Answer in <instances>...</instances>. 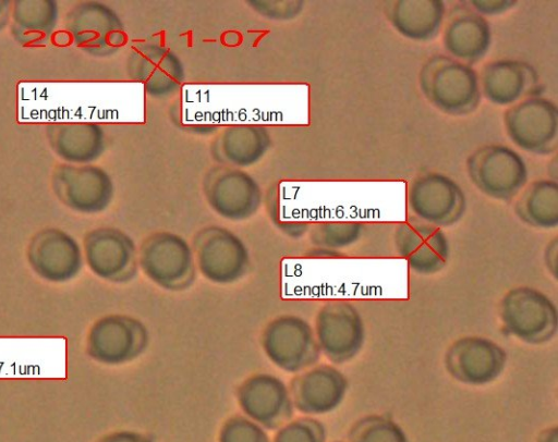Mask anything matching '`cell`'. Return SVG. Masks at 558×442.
<instances>
[{
	"instance_id": "obj_25",
	"label": "cell",
	"mask_w": 558,
	"mask_h": 442,
	"mask_svg": "<svg viewBox=\"0 0 558 442\" xmlns=\"http://www.w3.org/2000/svg\"><path fill=\"white\" fill-rule=\"evenodd\" d=\"M47 138L57 156L70 164H92L106 150L105 131L93 122L50 124Z\"/></svg>"
},
{
	"instance_id": "obj_3",
	"label": "cell",
	"mask_w": 558,
	"mask_h": 442,
	"mask_svg": "<svg viewBox=\"0 0 558 442\" xmlns=\"http://www.w3.org/2000/svg\"><path fill=\"white\" fill-rule=\"evenodd\" d=\"M470 182L485 196L513 200L529 181V169L523 156L504 144H489L475 149L466 159Z\"/></svg>"
},
{
	"instance_id": "obj_19",
	"label": "cell",
	"mask_w": 558,
	"mask_h": 442,
	"mask_svg": "<svg viewBox=\"0 0 558 442\" xmlns=\"http://www.w3.org/2000/svg\"><path fill=\"white\" fill-rule=\"evenodd\" d=\"M293 407L303 416H323L343 403L349 380L332 364H316L299 373L288 384Z\"/></svg>"
},
{
	"instance_id": "obj_4",
	"label": "cell",
	"mask_w": 558,
	"mask_h": 442,
	"mask_svg": "<svg viewBox=\"0 0 558 442\" xmlns=\"http://www.w3.org/2000/svg\"><path fill=\"white\" fill-rule=\"evenodd\" d=\"M499 316L505 330L530 345H542L555 339L558 331V309L542 291L520 285L501 298Z\"/></svg>"
},
{
	"instance_id": "obj_7",
	"label": "cell",
	"mask_w": 558,
	"mask_h": 442,
	"mask_svg": "<svg viewBox=\"0 0 558 442\" xmlns=\"http://www.w3.org/2000/svg\"><path fill=\"white\" fill-rule=\"evenodd\" d=\"M260 345L267 359L287 373H299L320 359V352L308 320L298 315H281L264 328Z\"/></svg>"
},
{
	"instance_id": "obj_12",
	"label": "cell",
	"mask_w": 558,
	"mask_h": 442,
	"mask_svg": "<svg viewBox=\"0 0 558 442\" xmlns=\"http://www.w3.org/2000/svg\"><path fill=\"white\" fill-rule=\"evenodd\" d=\"M64 26L77 47L96 57L116 53L128 39L118 13L102 2L77 3L66 13Z\"/></svg>"
},
{
	"instance_id": "obj_20",
	"label": "cell",
	"mask_w": 558,
	"mask_h": 442,
	"mask_svg": "<svg viewBox=\"0 0 558 442\" xmlns=\"http://www.w3.org/2000/svg\"><path fill=\"white\" fill-rule=\"evenodd\" d=\"M26 257L32 270L52 283L75 279L85 263L80 243L59 229H45L35 234L27 246Z\"/></svg>"
},
{
	"instance_id": "obj_36",
	"label": "cell",
	"mask_w": 558,
	"mask_h": 442,
	"mask_svg": "<svg viewBox=\"0 0 558 442\" xmlns=\"http://www.w3.org/2000/svg\"><path fill=\"white\" fill-rule=\"evenodd\" d=\"M557 238L555 237L551 240L545 249L544 253V261L546 265V268L548 272L553 275L554 279L557 278V258H558V243Z\"/></svg>"
},
{
	"instance_id": "obj_11",
	"label": "cell",
	"mask_w": 558,
	"mask_h": 442,
	"mask_svg": "<svg viewBox=\"0 0 558 442\" xmlns=\"http://www.w3.org/2000/svg\"><path fill=\"white\" fill-rule=\"evenodd\" d=\"M146 326L128 315H107L88 330L86 351L90 358L106 366H121L138 358L147 348Z\"/></svg>"
},
{
	"instance_id": "obj_1",
	"label": "cell",
	"mask_w": 558,
	"mask_h": 442,
	"mask_svg": "<svg viewBox=\"0 0 558 442\" xmlns=\"http://www.w3.org/2000/svg\"><path fill=\"white\" fill-rule=\"evenodd\" d=\"M418 87L434 108L452 116L469 115L482 102L476 70L447 54H434L423 63Z\"/></svg>"
},
{
	"instance_id": "obj_35",
	"label": "cell",
	"mask_w": 558,
	"mask_h": 442,
	"mask_svg": "<svg viewBox=\"0 0 558 442\" xmlns=\"http://www.w3.org/2000/svg\"><path fill=\"white\" fill-rule=\"evenodd\" d=\"M97 442H155L149 435L134 430H119L107 433Z\"/></svg>"
},
{
	"instance_id": "obj_14",
	"label": "cell",
	"mask_w": 558,
	"mask_h": 442,
	"mask_svg": "<svg viewBox=\"0 0 558 442\" xmlns=\"http://www.w3.org/2000/svg\"><path fill=\"white\" fill-rule=\"evenodd\" d=\"M126 74L153 99H170L185 85V69L169 48L156 42L135 46L126 59Z\"/></svg>"
},
{
	"instance_id": "obj_23",
	"label": "cell",
	"mask_w": 558,
	"mask_h": 442,
	"mask_svg": "<svg viewBox=\"0 0 558 442\" xmlns=\"http://www.w3.org/2000/svg\"><path fill=\"white\" fill-rule=\"evenodd\" d=\"M271 144L270 132L265 125L231 124L218 132L210 150L219 164L245 170L257 164Z\"/></svg>"
},
{
	"instance_id": "obj_28",
	"label": "cell",
	"mask_w": 558,
	"mask_h": 442,
	"mask_svg": "<svg viewBox=\"0 0 558 442\" xmlns=\"http://www.w3.org/2000/svg\"><path fill=\"white\" fill-rule=\"evenodd\" d=\"M367 224L360 221H317L307 232L312 247L343 251L355 246L366 235Z\"/></svg>"
},
{
	"instance_id": "obj_37",
	"label": "cell",
	"mask_w": 558,
	"mask_h": 442,
	"mask_svg": "<svg viewBox=\"0 0 558 442\" xmlns=\"http://www.w3.org/2000/svg\"><path fill=\"white\" fill-rule=\"evenodd\" d=\"M12 5L9 1H0V30L11 22Z\"/></svg>"
},
{
	"instance_id": "obj_29",
	"label": "cell",
	"mask_w": 558,
	"mask_h": 442,
	"mask_svg": "<svg viewBox=\"0 0 558 442\" xmlns=\"http://www.w3.org/2000/svg\"><path fill=\"white\" fill-rule=\"evenodd\" d=\"M349 442H409L399 423L385 415H367L349 430Z\"/></svg>"
},
{
	"instance_id": "obj_10",
	"label": "cell",
	"mask_w": 558,
	"mask_h": 442,
	"mask_svg": "<svg viewBox=\"0 0 558 442\" xmlns=\"http://www.w3.org/2000/svg\"><path fill=\"white\" fill-rule=\"evenodd\" d=\"M407 206L411 217L444 230L463 218L466 197L452 177L441 172H426L409 183Z\"/></svg>"
},
{
	"instance_id": "obj_32",
	"label": "cell",
	"mask_w": 558,
	"mask_h": 442,
	"mask_svg": "<svg viewBox=\"0 0 558 442\" xmlns=\"http://www.w3.org/2000/svg\"><path fill=\"white\" fill-rule=\"evenodd\" d=\"M277 187L272 186L268 189L265 196V205L267 209L268 217L272 223L280 220L283 217V221L279 225L278 230L291 237V238H300L307 235V232L311 226V222L308 221H289L288 216L284 210L280 211L277 208Z\"/></svg>"
},
{
	"instance_id": "obj_17",
	"label": "cell",
	"mask_w": 558,
	"mask_h": 442,
	"mask_svg": "<svg viewBox=\"0 0 558 442\" xmlns=\"http://www.w3.org/2000/svg\"><path fill=\"white\" fill-rule=\"evenodd\" d=\"M235 395L242 415L267 431H275L293 418L289 386L277 375L255 372L242 381Z\"/></svg>"
},
{
	"instance_id": "obj_9",
	"label": "cell",
	"mask_w": 558,
	"mask_h": 442,
	"mask_svg": "<svg viewBox=\"0 0 558 442\" xmlns=\"http://www.w3.org/2000/svg\"><path fill=\"white\" fill-rule=\"evenodd\" d=\"M202 188L209 208L228 221L251 219L264 201L257 180L243 169L228 165L210 168L204 176Z\"/></svg>"
},
{
	"instance_id": "obj_39",
	"label": "cell",
	"mask_w": 558,
	"mask_h": 442,
	"mask_svg": "<svg viewBox=\"0 0 558 442\" xmlns=\"http://www.w3.org/2000/svg\"><path fill=\"white\" fill-rule=\"evenodd\" d=\"M335 442H340V441H335Z\"/></svg>"
},
{
	"instance_id": "obj_30",
	"label": "cell",
	"mask_w": 558,
	"mask_h": 442,
	"mask_svg": "<svg viewBox=\"0 0 558 442\" xmlns=\"http://www.w3.org/2000/svg\"><path fill=\"white\" fill-rule=\"evenodd\" d=\"M327 429L316 417L292 418L275 430L271 442H326Z\"/></svg>"
},
{
	"instance_id": "obj_24",
	"label": "cell",
	"mask_w": 558,
	"mask_h": 442,
	"mask_svg": "<svg viewBox=\"0 0 558 442\" xmlns=\"http://www.w3.org/2000/svg\"><path fill=\"white\" fill-rule=\"evenodd\" d=\"M390 25L404 38L429 42L441 33L446 3L441 0H397L386 7Z\"/></svg>"
},
{
	"instance_id": "obj_16",
	"label": "cell",
	"mask_w": 558,
	"mask_h": 442,
	"mask_svg": "<svg viewBox=\"0 0 558 442\" xmlns=\"http://www.w3.org/2000/svg\"><path fill=\"white\" fill-rule=\"evenodd\" d=\"M52 188L68 208L97 214L109 208L114 197L110 174L94 164H62L53 173Z\"/></svg>"
},
{
	"instance_id": "obj_6",
	"label": "cell",
	"mask_w": 558,
	"mask_h": 442,
	"mask_svg": "<svg viewBox=\"0 0 558 442\" xmlns=\"http://www.w3.org/2000/svg\"><path fill=\"white\" fill-rule=\"evenodd\" d=\"M314 333L320 354L332 365L353 360L366 342L360 310L347 299H330L316 312Z\"/></svg>"
},
{
	"instance_id": "obj_8",
	"label": "cell",
	"mask_w": 558,
	"mask_h": 442,
	"mask_svg": "<svg viewBox=\"0 0 558 442\" xmlns=\"http://www.w3.org/2000/svg\"><path fill=\"white\" fill-rule=\"evenodd\" d=\"M504 126L510 142L534 156H549L558 145V108L544 97L523 98L507 108Z\"/></svg>"
},
{
	"instance_id": "obj_33",
	"label": "cell",
	"mask_w": 558,
	"mask_h": 442,
	"mask_svg": "<svg viewBox=\"0 0 558 442\" xmlns=\"http://www.w3.org/2000/svg\"><path fill=\"white\" fill-rule=\"evenodd\" d=\"M257 13L271 20H291L296 17L303 10L302 1H250Z\"/></svg>"
},
{
	"instance_id": "obj_15",
	"label": "cell",
	"mask_w": 558,
	"mask_h": 442,
	"mask_svg": "<svg viewBox=\"0 0 558 442\" xmlns=\"http://www.w3.org/2000/svg\"><path fill=\"white\" fill-rule=\"evenodd\" d=\"M507 352L495 341L465 335L453 341L444 355V366L456 381L472 386L495 382L507 367Z\"/></svg>"
},
{
	"instance_id": "obj_34",
	"label": "cell",
	"mask_w": 558,
	"mask_h": 442,
	"mask_svg": "<svg viewBox=\"0 0 558 442\" xmlns=\"http://www.w3.org/2000/svg\"><path fill=\"white\" fill-rule=\"evenodd\" d=\"M517 1L510 0H473L471 8L483 17L501 15L517 5Z\"/></svg>"
},
{
	"instance_id": "obj_2",
	"label": "cell",
	"mask_w": 558,
	"mask_h": 442,
	"mask_svg": "<svg viewBox=\"0 0 558 442\" xmlns=\"http://www.w3.org/2000/svg\"><path fill=\"white\" fill-rule=\"evenodd\" d=\"M138 268L155 285L171 292L189 288L197 274L191 243L169 231L151 233L142 241Z\"/></svg>"
},
{
	"instance_id": "obj_26",
	"label": "cell",
	"mask_w": 558,
	"mask_h": 442,
	"mask_svg": "<svg viewBox=\"0 0 558 442\" xmlns=\"http://www.w3.org/2000/svg\"><path fill=\"white\" fill-rule=\"evenodd\" d=\"M59 21L56 1H15L11 13V32L24 45H45L53 35Z\"/></svg>"
},
{
	"instance_id": "obj_38",
	"label": "cell",
	"mask_w": 558,
	"mask_h": 442,
	"mask_svg": "<svg viewBox=\"0 0 558 442\" xmlns=\"http://www.w3.org/2000/svg\"><path fill=\"white\" fill-rule=\"evenodd\" d=\"M537 442H558V429L556 426L543 430L537 438Z\"/></svg>"
},
{
	"instance_id": "obj_13",
	"label": "cell",
	"mask_w": 558,
	"mask_h": 442,
	"mask_svg": "<svg viewBox=\"0 0 558 442\" xmlns=\"http://www.w3.org/2000/svg\"><path fill=\"white\" fill-rule=\"evenodd\" d=\"M84 262L99 279L123 284L138 273V249L133 238L117 228H97L83 242Z\"/></svg>"
},
{
	"instance_id": "obj_5",
	"label": "cell",
	"mask_w": 558,
	"mask_h": 442,
	"mask_svg": "<svg viewBox=\"0 0 558 442\" xmlns=\"http://www.w3.org/2000/svg\"><path fill=\"white\" fill-rule=\"evenodd\" d=\"M197 272L210 283L230 285L242 280L251 267L244 241L233 231L216 224L202 228L191 243Z\"/></svg>"
},
{
	"instance_id": "obj_18",
	"label": "cell",
	"mask_w": 558,
	"mask_h": 442,
	"mask_svg": "<svg viewBox=\"0 0 558 442\" xmlns=\"http://www.w3.org/2000/svg\"><path fill=\"white\" fill-rule=\"evenodd\" d=\"M392 245L409 268L421 275L441 271L449 260L450 245L445 231L413 217L397 224Z\"/></svg>"
},
{
	"instance_id": "obj_27",
	"label": "cell",
	"mask_w": 558,
	"mask_h": 442,
	"mask_svg": "<svg viewBox=\"0 0 558 442\" xmlns=\"http://www.w3.org/2000/svg\"><path fill=\"white\" fill-rule=\"evenodd\" d=\"M514 213L526 225L550 230L558 226V184L553 179L527 183L515 197Z\"/></svg>"
},
{
	"instance_id": "obj_21",
	"label": "cell",
	"mask_w": 558,
	"mask_h": 442,
	"mask_svg": "<svg viewBox=\"0 0 558 442\" xmlns=\"http://www.w3.org/2000/svg\"><path fill=\"white\" fill-rule=\"evenodd\" d=\"M441 30L447 56L458 61L477 64L490 50L493 35L489 22L472 8L461 7L451 11Z\"/></svg>"
},
{
	"instance_id": "obj_22",
	"label": "cell",
	"mask_w": 558,
	"mask_h": 442,
	"mask_svg": "<svg viewBox=\"0 0 558 442\" xmlns=\"http://www.w3.org/2000/svg\"><path fill=\"white\" fill-rule=\"evenodd\" d=\"M482 98L498 107H510L536 85L534 67L517 59H497L487 62L478 74Z\"/></svg>"
},
{
	"instance_id": "obj_31",
	"label": "cell",
	"mask_w": 558,
	"mask_h": 442,
	"mask_svg": "<svg viewBox=\"0 0 558 442\" xmlns=\"http://www.w3.org/2000/svg\"><path fill=\"white\" fill-rule=\"evenodd\" d=\"M218 442H271L268 431L245 417L232 415L221 425Z\"/></svg>"
}]
</instances>
